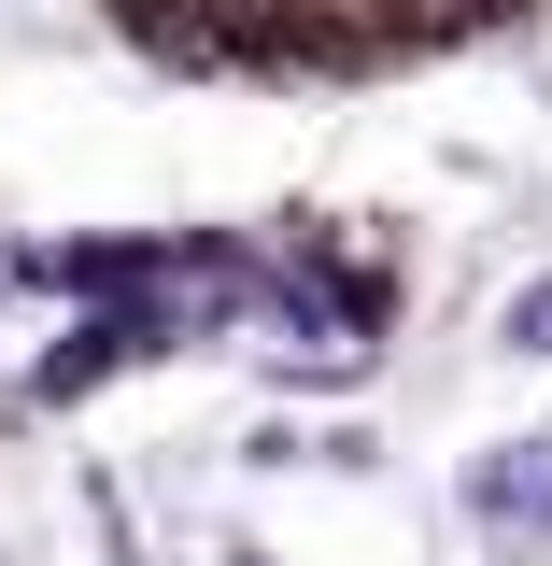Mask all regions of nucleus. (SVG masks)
Here are the masks:
<instances>
[{
    "mask_svg": "<svg viewBox=\"0 0 552 566\" xmlns=\"http://www.w3.org/2000/svg\"><path fill=\"white\" fill-rule=\"evenodd\" d=\"M128 57L199 71V85H383L439 71L468 43L539 29L552 0H85Z\"/></svg>",
    "mask_w": 552,
    "mask_h": 566,
    "instance_id": "f257e3e1",
    "label": "nucleus"
}]
</instances>
